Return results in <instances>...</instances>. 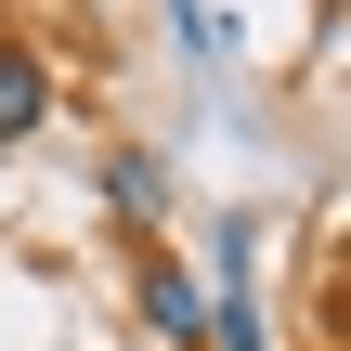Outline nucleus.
<instances>
[{
	"mask_svg": "<svg viewBox=\"0 0 351 351\" xmlns=\"http://www.w3.org/2000/svg\"><path fill=\"white\" fill-rule=\"evenodd\" d=\"M130 287H143V326H156V339H208V300H195V274H182V261H143Z\"/></svg>",
	"mask_w": 351,
	"mask_h": 351,
	"instance_id": "obj_3",
	"label": "nucleus"
},
{
	"mask_svg": "<svg viewBox=\"0 0 351 351\" xmlns=\"http://www.w3.org/2000/svg\"><path fill=\"white\" fill-rule=\"evenodd\" d=\"M247 221H221V300H208V351H261V300H247Z\"/></svg>",
	"mask_w": 351,
	"mask_h": 351,
	"instance_id": "obj_1",
	"label": "nucleus"
},
{
	"mask_svg": "<svg viewBox=\"0 0 351 351\" xmlns=\"http://www.w3.org/2000/svg\"><path fill=\"white\" fill-rule=\"evenodd\" d=\"M39 117H52V65H39L26 39H0V156H13Z\"/></svg>",
	"mask_w": 351,
	"mask_h": 351,
	"instance_id": "obj_2",
	"label": "nucleus"
},
{
	"mask_svg": "<svg viewBox=\"0 0 351 351\" xmlns=\"http://www.w3.org/2000/svg\"><path fill=\"white\" fill-rule=\"evenodd\" d=\"M104 208L156 221V208H169V169H156V156H104Z\"/></svg>",
	"mask_w": 351,
	"mask_h": 351,
	"instance_id": "obj_4",
	"label": "nucleus"
}]
</instances>
